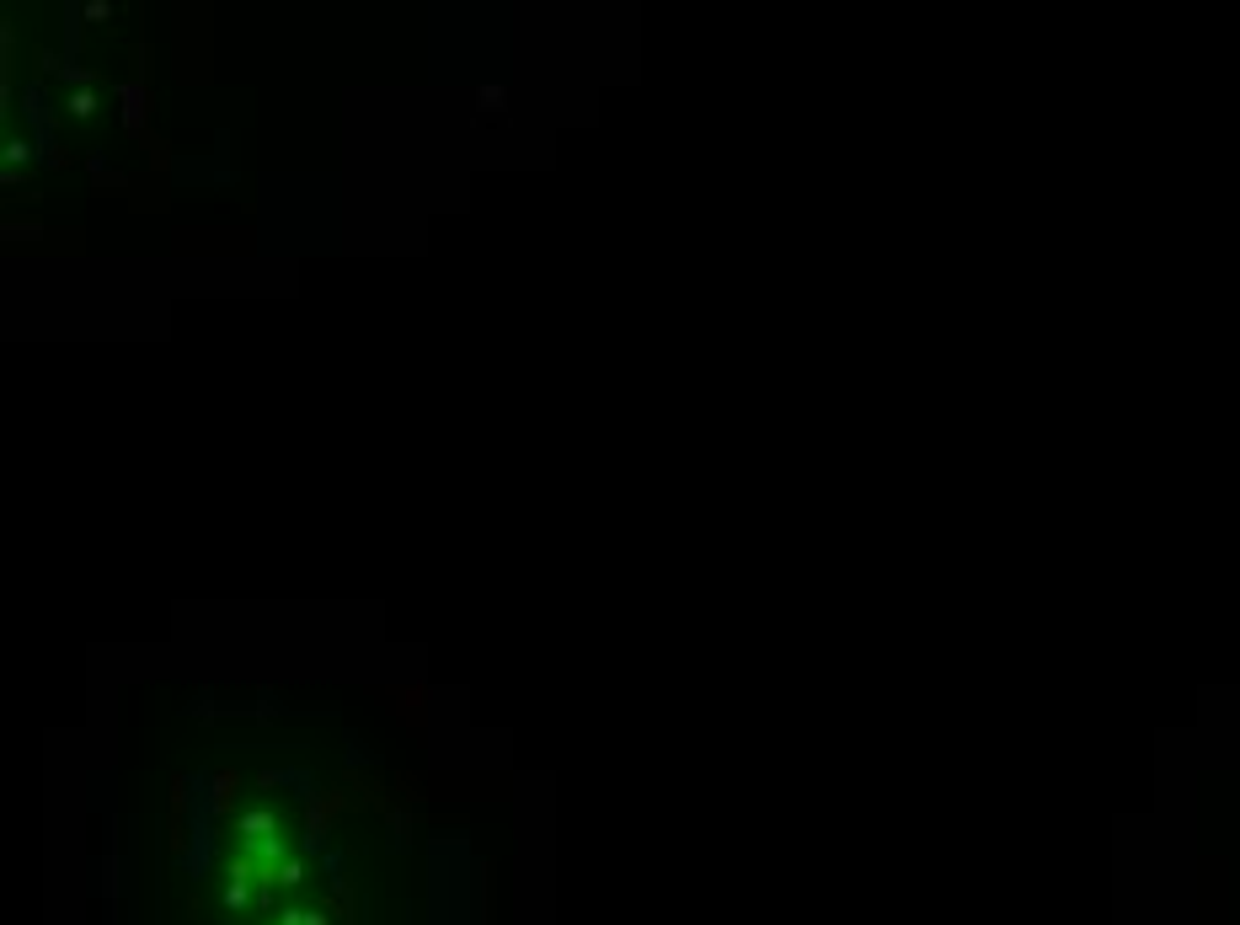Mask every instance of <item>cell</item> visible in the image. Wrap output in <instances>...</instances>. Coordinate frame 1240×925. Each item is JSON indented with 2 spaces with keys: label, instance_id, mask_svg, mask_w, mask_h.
Listing matches in <instances>:
<instances>
[{
  "label": "cell",
  "instance_id": "7a4b0ae2",
  "mask_svg": "<svg viewBox=\"0 0 1240 925\" xmlns=\"http://www.w3.org/2000/svg\"><path fill=\"white\" fill-rule=\"evenodd\" d=\"M278 883H284V888L300 883V861H284V867H278Z\"/></svg>",
  "mask_w": 1240,
  "mask_h": 925
},
{
  "label": "cell",
  "instance_id": "6da1fadb",
  "mask_svg": "<svg viewBox=\"0 0 1240 925\" xmlns=\"http://www.w3.org/2000/svg\"><path fill=\"white\" fill-rule=\"evenodd\" d=\"M241 835H262V840H268V835H273V813H246V819H241Z\"/></svg>",
  "mask_w": 1240,
  "mask_h": 925
}]
</instances>
